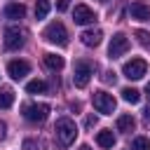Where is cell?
I'll list each match as a JSON object with an SVG mask.
<instances>
[{
	"label": "cell",
	"instance_id": "1",
	"mask_svg": "<svg viewBox=\"0 0 150 150\" xmlns=\"http://www.w3.org/2000/svg\"><path fill=\"white\" fill-rule=\"evenodd\" d=\"M77 138V127L70 117H61L56 120V127H54V141L59 148H68L73 145V141Z\"/></svg>",
	"mask_w": 150,
	"mask_h": 150
},
{
	"label": "cell",
	"instance_id": "2",
	"mask_svg": "<svg viewBox=\"0 0 150 150\" xmlns=\"http://www.w3.org/2000/svg\"><path fill=\"white\" fill-rule=\"evenodd\" d=\"M42 38H45L47 42H52V45H59V47L68 45V30H66V26H63L61 21H52V23L45 28Z\"/></svg>",
	"mask_w": 150,
	"mask_h": 150
},
{
	"label": "cell",
	"instance_id": "3",
	"mask_svg": "<svg viewBox=\"0 0 150 150\" xmlns=\"http://www.w3.org/2000/svg\"><path fill=\"white\" fill-rule=\"evenodd\" d=\"M21 112H23V117H26L28 122L42 124V122L47 120V115H49V105H47V103H23Z\"/></svg>",
	"mask_w": 150,
	"mask_h": 150
},
{
	"label": "cell",
	"instance_id": "4",
	"mask_svg": "<svg viewBox=\"0 0 150 150\" xmlns=\"http://www.w3.org/2000/svg\"><path fill=\"white\" fill-rule=\"evenodd\" d=\"M91 101H94V108H96L101 115H112L115 108H117V101H115L112 94H108V91H94Z\"/></svg>",
	"mask_w": 150,
	"mask_h": 150
},
{
	"label": "cell",
	"instance_id": "5",
	"mask_svg": "<svg viewBox=\"0 0 150 150\" xmlns=\"http://www.w3.org/2000/svg\"><path fill=\"white\" fill-rule=\"evenodd\" d=\"M91 75H94V66H91L89 61H77V63H75V70H73V82H75V87H87L89 80H91Z\"/></svg>",
	"mask_w": 150,
	"mask_h": 150
},
{
	"label": "cell",
	"instance_id": "6",
	"mask_svg": "<svg viewBox=\"0 0 150 150\" xmlns=\"http://www.w3.org/2000/svg\"><path fill=\"white\" fill-rule=\"evenodd\" d=\"M26 42V30L19 26H7L5 28V47L7 49H19Z\"/></svg>",
	"mask_w": 150,
	"mask_h": 150
},
{
	"label": "cell",
	"instance_id": "7",
	"mask_svg": "<svg viewBox=\"0 0 150 150\" xmlns=\"http://www.w3.org/2000/svg\"><path fill=\"white\" fill-rule=\"evenodd\" d=\"M122 73H124V77H129V80H141V77L148 73V63H145V59H131V61L124 63Z\"/></svg>",
	"mask_w": 150,
	"mask_h": 150
},
{
	"label": "cell",
	"instance_id": "8",
	"mask_svg": "<svg viewBox=\"0 0 150 150\" xmlns=\"http://www.w3.org/2000/svg\"><path fill=\"white\" fill-rule=\"evenodd\" d=\"M127 52H129V38H127V35H122V33L112 35L110 47H108V56H110V59H120V56H122V54H127Z\"/></svg>",
	"mask_w": 150,
	"mask_h": 150
},
{
	"label": "cell",
	"instance_id": "9",
	"mask_svg": "<svg viewBox=\"0 0 150 150\" xmlns=\"http://www.w3.org/2000/svg\"><path fill=\"white\" fill-rule=\"evenodd\" d=\"M7 73H9L12 80H23V77L30 73V63H28V61H19V59H14V61L7 63Z\"/></svg>",
	"mask_w": 150,
	"mask_h": 150
},
{
	"label": "cell",
	"instance_id": "10",
	"mask_svg": "<svg viewBox=\"0 0 150 150\" xmlns=\"http://www.w3.org/2000/svg\"><path fill=\"white\" fill-rule=\"evenodd\" d=\"M73 21H75V23H80V26H89V23H94V21H96V14H94L87 5H77V7H75V12H73Z\"/></svg>",
	"mask_w": 150,
	"mask_h": 150
},
{
	"label": "cell",
	"instance_id": "11",
	"mask_svg": "<svg viewBox=\"0 0 150 150\" xmlns=\"http://www.w3.org/2000/svg\"><path fill=\"white\" fill-rule=\"evenodd\" d=\"M80 40H82V45H87V47H98L101 40H103V33H101L98 28H94V30H84V33L80 35Z\"/></svg>",
	"mask_w": 150,
	"mask_h": 150
},
{
	"label": "cell",
	"instance_id": "12",
	"mask_svg": "<svg viewBox=\"0 0 150 150\" xmlns=\"http://www.w3.org/2000/svg\"><path fill=\"white\" fill-rule=\"evenodd\" d=\"M129 14L131 19H138V21H150V7L143 5V2H134L129 7Z\"/></svg>",
	"mask_w": 150,
	"mask_h": 150
},
{
	"label": "cell",
	"instance_id": "13",
	"mask_svg": "<svg viewBox=\"0 0 150 150\" xmlns=\"http://www.w3.org/2000/svg\"><path fill=\"white\" fill-rule=\"evenodd\" d=\"M23 14H26V7L21 2H9L5 7V16L7 19H23Z\"/></svg>",
	"mask_w": 150,
	"mask_h": 150
},
{
	"label": "cell",
	"instance_id": "14",
	"mask_svg": "<svg viewBox=\"0 0 150 150\" xmlns=\"http://www.w3.org/2000/svg\"><path fill=\"white\" fill-rule=\"evenodd\" d=\"M134 127H136V122H134L131 115H120V117H117V131L129 134V131H134Z\"/></svg>",
	"mask_w": 150,
	"mask_h": 150
},
{
	"label": "cell",
	"instance_id": "15",
	"mask_svg": "<svg viewBox=\"0 0 150 150\" xmlns=\"http://www.w3.org/2000/svg\"><path fill=\"white\" fill-rule=\"evenodd\" d=\"M96 143H98L101 148H112V145H115V136H112V131H110V129H103V131H98V136H96Z\"/></svg>",
	"mask_w": 150,
	"mask_h": 150
},
{
	"label": "cell",
	"instance_id": "16",
	"mask_svg": "<svg viewBox=\"0 0 150 150\" xmlns=\"http://www.w3.org/2000/svg\"><path fill=\"white\" fill-rule=\"evenodd\" d=\"M45 66H47V68H52V70H61V68H63V56L45 54Z\"/></svg>",
	"mask_w": 150,
	"mask_h": 150
},
{
	"label": "cell",
	"instance_id": "17",
	"mask_svg": "<svg viewBox=\"0 0 150 150\" xmlns=\"http://www.w3.org/2000/svg\"><path fill=\"white\" fill-rule=\"evenodd\" d=\"M14 103V91L9 87H0V108H9Z\"/></svg>",
	"mask_w": 150,
	"mask_h": 150
},
{
	"label": "cell",
	"instance_id": "18",
	"mask_svg": "<svg viewBox=\"0 0 150 150\" xmlns=\"http://www.w3.org/2000/svg\"><path fill=\"white\" fill-rule=\"evenodd\" d=\"M122 98H124L127 103H138V101H141V91L134 89V87H124V89H122Z\"/></svg>",
	"mask_w": 150,
	"mask_h": 150
},
{
	"label": "cell",
	"instance_id": "19",
	"mask_svg": "<svg viewBox=\"0 0 150 150\" xmlns=\"http://www.w3.org/2000/svg\"><path fill=\"white\" fill-rule=\"evenodd\" d=\"M49 0H38L35 2V19H45L47 14H49Z\"/></svg>",
	"mask_w": 150,
	"mask_h": 150
},
{
	"label": "cell",
	"instance_id": "20",
	"mask_svg": "<svg viewBox=\"0 0 150 150\" xmlns=\"http://www.w3.org/2000/svg\"><path fill=\"white\" fill-rule=\"evenodd\" d=\"M45 89H47V84H45L42 80H30V82L26 84V91H28V94H42Z\"/></svg>",
	"mask_w": 150,
	"mask_h": 150
},
{
	"label": "cell",
	"instance_id": "21",
	"mask_svg": "<svg viewBox=\"0 0 150 150\" xmlns=\"http://www.w3.org/2000/svg\"><path fill=\"white\" fill-rule=\"evenodd\" d=\"M134 150H150V141L145 136H136L134 138Z\"/></svg>",
	"mask_w": 150,
	"mask_h": 150
},
{
	"label": "cell",
	"instance_id": "22",
	"mask_svg": "<svg viewBox=\"0 0 150 150\" xmlns=\"http://www.w3.org/2000/svg\"><path fill=\"white\" fill-rule=\"evenodd\" d=\"M136 38H138V42H141L145 49H150V33H148V30H136Z\"/></svg>",
	"mask_w": 150,
	"mask_h": 150
},
{
	"label": "cell",
	"instance_id": "23",
	"mask_svg": "<svg viewBox=\"0 0 150 150\" xmlns=\"http://www.w3.org/2000/svg\"><path fill=\"white\" fill-rule=\"evenodd\" d=\"M23 150H42V148H40V143H38V141L26 138V141H23Z\"/></svg>",
	"mask_w": 150,
	"mask_h": 150
},
{
	"label": "cell",
	"instance_id": "24",
	"mask_svg": "<svg viewBox=\"0 0 150 150\" xmlns=\"http://www.w3.org/2000/svg\"><path fill=\"white\" fill-rule=\"evenodd\" d=\"M68 5H70V0H56V9H59V12H66Z\"/></svg>",
	"mask_w": 150,
	"mask_h": 150
},
{
	"label": "cell",
	"instance_id": "25",
	"mask_svg": "<svg viewBox=\"0 0 150 150\" xmlns=\"http://www.w3.org/2000/svg\"><path fill=\"white\" fill-rule=\"evenodd\" d=\"M84 124H87V127H89V129H91V127H94V124H96V117H94V115H89V117H87V120H84Z\"/></svg>",
	"mask_w": 150,
	"mask_h": 150
},
{
	"label": "cell",
	"instance_id": "26",
	"mask_svg": "<svg viewBox=\"0 0 150 150\" xmlns=\"http://www.w3.org/2000/svg\"><path fill=\"white\" fill-rule=\"evenodd\" d=\"M5 136H7V127H5V122L0 120V141H2Z\"/></svg>",
	"mask_w": 150,
	"mask_h": 150
},
{
	"label": "cell",
	"instance_id": "27",
	"mask_svg": "<svg viewBox=\"0 0 150 150\" xmlns=\"http://www.w3.org/2000/svg\"><path fill=\"white\" fill-rule=\"evenodd\" d=\"M103 80H105V82H115V73H105Z\"/></svg>",
	"mask_w": 150,
	"mask_h": 150
},
{
	"label": "cell",
	"instance_id": "28",
	"mask_svg": "<svg viewBox=\"0 0 150 150\" xmlns=\"http://www.w3.org/2000/svg\"><path fill=\"white\" fill-rule=\"evenodd\" d=\"M145 120H148V122H150V105H148V108H145Z\"/></svg>",
	"mask_w": 150,
	"mask_h": 150
},
{
	"label": "cell",
	"instance_id": "29",
	"mask_svg": "<svg viewBox=\"0 0 150 150\" xmlns=\"http://www.w3.org/2000/svg\"><path fill=\"white\" fill-rule=\"evenodd\" d=\"M145 96H148V101H150V82H148V87H145Z\"/></svg>",
	"mask_w": 150,
	"mask_h": 150
},
{
	"label": "cell",
	"instance_id": "30",
	"mask_svg": "<svg viewBox=\"0 0 150 150\" xmlns=\"http://www.w3.org/2000/svg\"><path fill=\"white\" fill-rule=\"evenodd\" d=\"M77 150H91V148H89V145H80Z\"/></svg>",
	"mask_w": 150,
	"mask_h": 150
},
{
	"label": "cell",
	"instance_id": "31",
	"mask_svg": "<svg viewBox=\"0 0 150 150\" xmlns=\"http://www.w3.org/2000/svg\"><path fill=\"white\" fill-rule=\"evenodd\" d=\"M101 2H105V0H101Z\"/></svg>",
	"mask_w": 150,
	"mask_h": 150
}]
</instances>
